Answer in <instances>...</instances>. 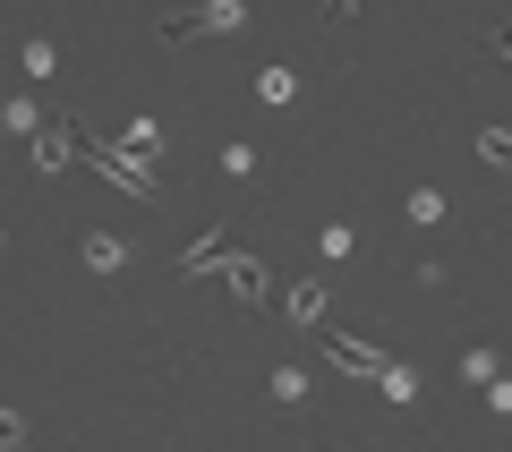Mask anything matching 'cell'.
<instances>
[{
  "instance_id": "52a82bcc",
  "label": "cell",
  "mask_w": 512,
  "mask_h": 452,
  "mask_svg": "<svg viewBox=\"0 0 512 452\" xmlns=\"http://www.w3.org/2000/svg\"><path fill=\"white\" fill-rule=\"evenodd\" d=\"M0 128H9V137H26V145H35L43 128H52V120H43V111L26 103V94H9V103H0Z\"/></svg>"
},
{
  "instance_id": "4fadbf2b",
  "label": "cell",
  "mask_w": 512,
  "mask_h": 452,
  "mask_svg": "<svg viewBox=\"0 0 512 452\" xmlns=\"http://www.w3.org/2000/svg\"><path fill=\"white\" fill-rule=\"evenodd\" d=\"M316 256H333V265H342V256H359V239H350V222H325V239H316Z\"/></svg>"
},
{
  "instance_id": "ac0fdd59",
  "label": "cell",
  "mask_w": 512,
  "mask_h": 452,
  "mask_svg": "<svg viewBox=\"0 0 512 452\" xmlns=\"http://www.w3.org/2000/svg\"><path fill=\"white\" fill-rule=\"evenodd\" d=\"M26 444V410H0V452H18Z\"/></svg>"
},
{
  "instance_id": "ffe728a7",
  "label": "cell",
  "mask_w": 512,
  "mask_h": 452,
  "mask_svg": "<svg viewBox=\"0 0 512 452\" xmlns=\"http://www.w3.org/2000/svg\"><path fill=\"white\" fill-rule=\"evenodd\" d=\"M325 9H333V18H350V9H359V0H325Z\"/></svg>"
},
{
  "instance_id": "3957f363",
  "label": "cell",
  "mask_w": 512,
  "mask_h": 452,
  "mask_svg": "<svg viewBox=\"0 0 512 452\" xmlns=\"http://www.w3.org/2000/svg\"><path fill=\"white\" fill-rule=\"evenodd\" d=\"M316 342H325V367H342V376H376V384H384V367H393L376 342H350V333H333V325L316 333Z\"/></svg>"
},
{
  "instance_id": "7c38bea8",
  "label": "cell",
  "mask_w": 512,
  "mask_h": 452,
  "mask_svg": "<svg viewBox=\"0 0 512 452\" xmlns=\"http://www.w3.org/2000/svg\"><path fill=\"white\" fill-rule=\"evenodd\" d=\"M402 214L419 222V231H436V222H444V197H436V188H410V205H402Z\"/></svg>"
},
{
  "instance_id": "30bf717a",
  "label": "cell",
  "mask_w": 512,
  "mask_h": 452,
  "mask_svg": "<svg viewBox=\"0 0 512 452\" xmlns=\"http://www.w3.org/2000/svg\"><path fill=\"white\" fill-rule=\"evenodd\" d=\"M478 163H487V171H512V128H478Z\"/></svg>"
},
{
  "instance_id": "2e32d148",
  "label": "cell",
  "mask_w": 512,
  "mask_h": 452,
  "mask_svg": "<svg viewBox=\"0 0 512 452\" xmlns=\"http://www.w3.org/2000/svg\"><path fill=\"white\" fill-rule=\"evenodd\" d=\"M120 145H128V154H154V145H163V128H154V120H128Z\"/></svg>"
},
{
  "instance_id": "6da1fadb",
  "label": "cell",
  "mask_w": 512,
  "mask_h": 452,
  "mask_svg": "<svg viewBox=\"0 0 512 452\" xmlns=\"http://www.w3.org/2000/svg\"><path fill=\"white\" fill-rule=\"evenodd\" d=\"M248 26V0H197V9H171L163 43H197V35H239Z\"/></svg>"
},
{
  "instance_id": "9a60e30c",
  "label": "cell",
  "mask_w": 512,
  "mask_h": 452,
  "mask_svg": "<svg viewBox=\"0 0 512 452\" xmlns=\"http://www.w3.org/2000/svg\"><path fill=\"white\" fill-rule=\"evenodd\" d=\"M256 94H265V103H291L299 77H291V69H265V77H256Z\"/></svg>"
},
{
  "instance_id": "ba28073f",
  "label": "cell",
  "mask_w": 512,
  "mask_h": 452,
  "mask_svg": "<svg viewBox=\"0 0 512 452\" xmlns=\"http://www.w3.org/2000/svg\"><path fill=\"white\" fill-rule=\"evenodd\" d=\"M86 265H94V273H120V265H128V239H120V231H86Z\"/></svg>"
},
{
  "instance_id": "7a4b0ae2",
  "label": "cell",
  "mask_w": 512,
  "mask_h": 452,
  "mask_svg": "<svg viewBox=\"0 0 512 452\" xmlns=\"http://www.w3.org/2000/svg\"><path fill=\"white\" fill-rule=\"evenodd\" d=\"M86 163L103 171L111 188H128V197H154V171H146V154H128V145H111V137H86Z\"/></svg>"
},
{
  "instance_id": "44dd1931",
  "label": "cell",
  "mask_w": 512,
  "mask_h": 452,
  "mask_svg": "<svg viewBox=\"0 0 512 452\" xmlns=\"http://www.w3.org/2000/svg\"><path fill=\"white\" fill-rule=\"evenodd\" d=\"M0 137H9V128H0Z\"/></svg>"
},
{
  "instance_id": "8fae6325",
  "label": "cell",
  "mask_w": 512,
  "mask_h": 452,
  "mask_svg": "<svg viewBox=\"0 0 512 452\" xmlns=\"http://www.w3.org/2000/svg\"><path fill=\"white\" fill-rule=\"evenodd\" d=\"M265 384H274V401H308V393H316V376H308V367H274Z\"/></svg>"
},
{
  "instance_id": "5b68a950",
  "label": "cell",
  "mask_w": 512,
  "mask_h": 452,
  "mask_svg": "<svg viewBox=\"0 0 512 452\" xmlns=\"http://www.w3.org/2000/svg\"><path fill=\"white\" fill-rule=\"evenodd\" d=\"M222 265H231V231H205L197 248H180V282L188 273H222Z\"/></svg>"
},
{
  "instance_id": "e0dca14e",
  "label": "cell",
  "mask_w": 512,
  "mask_h": 452,
  "mask_svg": "<svg viewBox=\"0 0 512 452\" xmlns=\"http://www.w3.org/2000/svg\"><path fill=\"white\" fill-rule=\"evenodd\" d=\"M26 69H35V77H52V69H60V43H43V35H35V43H26Z\"/></svg>"
},
{
  "instance_id": "5bb4252c",
  "label": "cell",
  "mask_w": 512,
  "mask_h": 452,
  "mask_svg": "<svg viewBox=\"0 0 512 452\" xmlns=\"http://www.w3.org/2000/svg\"><path fill=\"white\" fill-rule=\"evenodd\" d=\"M384 401H419V376H410V367H402V359L384 367Z\"/></svg>"
},
{
  "instance_id": "9c48e42d",
  "label": "cell",
  "mask_w": 512,
  "mask_h": 452,
  "mask_svg": "<svg viewBox=\"0 0 512 452\" xmlns=\"http://www.w3.org/2000/svg\"><path fill=\"white\" fill-rule=\"evenodd\" d=\"M325 316H333V308H325V290H316V282H299V290H291V325L325 333Z\"/></svg>"
},
{
  "instance_id": "277c9868",
  "label": "cell",
  "mask_w": 512,
  "mask_h": 452,
  "mask_svg": "<svg viewBox=\"0 0 512 452\" xmlns=\"http://www.w3.org/2000/svg\"><path fill=\"white\" fill-rule=\"evenodd\" d=\"M222 282H231V299H239V308H256V299H265V256H256V248L239 256V248H231V265H222Z\"/></svg>"
},
{
  "instance_id": "d6986e66",
  "label": "cell",
  "mask_w": 512,
  "mask_h": 452,
  "mask_svg": "<svg viewBox=\"0 0 512 452\" xmlns=\"http://www.w3.org/2000/svg\"><path fill=\"white\" fill-rule=\"evenodd\" d=\"M495 60H512V26H504V35H495Z\"/></svg>"
},
{
  "instance_id": "8992f818",
  "label": "cell",
  "mask_w": 512,
  "mask_h": 452,
  "mask_svg": "<svg viewBox=\"0 0 512 452\" xmlns=\"http://www.w3.org/2000/svg\"><path fill=\"white\" fill-rule=\"evenodd\" d=\"M69 154H86V137H77V128H43V137H35V171H60Z\"/></svg>"
}]
</instances>
